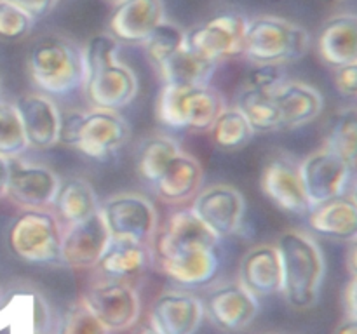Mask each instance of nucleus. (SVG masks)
<instances>
[{
    "label": "nucleus",
    "mask_w": 357,
    "mask_h": 334,
    "mask_svg": "<svg viewBox=\"0 0 357 334\" xmlns=\"http://www.w3.org/2000/svg\"><path fill=\"white\" fill-rule=\"evenodd\" d=\"M281 131H296L316 120L324 108L323 94L302 80L286 79L274 90Z\"/></svg>",
    "instance_id": "24"
},
{
    "label": "nucleus",
    "mask_w": 357,
    "mask_h": 334,
    "mask_svg": "<svg viewBox=\"0 0 357 334\" xmlns=\"http://www.w3.org/2000/svg\"><path fill=\"white\" fill-rule=\"evenodd\" d=\"M260 188L265 197L282 212L291 216H307L310 204L300 174V162L291 155H274L261 169Z\"/></svg>",
    "instance_id": "14"
},
{
    "label": "nucleus",
    "mask_w": 357,
    "mask_h": 334,
    "mask_svg": "<svg viewBox=\"0 0 357 334\" xmlns=\"http://www.w3.org/2000/svg\"><path fill=\"white\" fill-rule=\"evenodd\" d=\"M7 244L10 253L26 264H63V226L49 209H24L10 225Z\"/></svg>",
    "instance_id": "8"
},
{
    "label": "nucleus",
    "mask_w": 357,
    "mask_h": 334,
    "mask_svg": "<svg viewBox=\"0 0 357 334\" xmlns=\"http://www.w3.org/2000/svg\"><path fill=\"white\" fill-rule=\"evenodd\" d=\"M162 21H166L162 0H122L112 9L108 33L121 44L143 45Z\"/></svg>",
    "instance_id": "18"
},
{
    "label": "nucleus",
    "mask_w": 357,
    "mask_h": 334,
    "mask_svg": "<svg viewBox=\"0 0 357 334\" xmlns=\"http://www.w3.org/2000/svg\"><path fill=\"white\" fill-rule=\"evenodd\" d=\"M218 66L220 65H216V63H211L202 56L195 54L185 44L183 49L167 58L155 70L162 80V86L192 87L211 82Z\"/></svg>",
    "instance_id": "28"
},
{
    "label": "nucleus",
    "mask_w": 357,
    "mask_h": 334,
    "mask_svg": "<svg viewBox=\"0 0 357 334\" xmlns=\"http://www.w3.org/2000/svg\"><path fill=\"white\" fill-rule=\"evenodd\" d=\"M253 134L251 125L236 106H225V110L218 115L215 124L209 129L213 145L222 152H236V150L244 148L251 141Z\"/></svg>",
    "instance_id": "32"
},
{
    "label": "nucleus",
    "mask_w": 357,
    "mask_h": 334,
    "mask_svg": "<svg viewBox=\"0 0 357 334\" xmlns=\"http://www.w3.org/2000/svg\"><path fill=\"white\" fill-rule=\"evenodd\" d=\"M218 244L190 209H178L153 237L152 261L178 285L202 287L220 268Z\"/></svg>",
    "instance_id": "1"
},
{
    "label": "nucleus",
    "mask_w": 357,
    "mask_h": 334,
    "mask_svg": "<svg viewBox=\"0 0 357 334\" xmlns=\"http://www.w3.org/2000/svg\"><path fill=\"white\" fill-rule=\"evenodd\" d=\"M236 108L244 115L253 132L281 131V117L274 90H264L244 84L236 96Z\"/></svg>",
    "instance_id": "29"
},
{
    "label": "nucleus",
    "mask_w": 357,
    "mask_h": 334,
    "mask_svg": "<svg viewBox=\"0 0 357 334\" xmlns=\"http://www.w3.org/2000/svg\"><path fill=\"white\" fill-rule=\"evenodd\" d=\"M3 2L24 10L33 19H40V17H45L52 13L58 0H3Z\"/></svg>",
    "instance_id": "38"
},
{
    "label": "nucleus",
    "mask_w": 357,
    "mask_h": 334,
    "mask_svg": "<svg viewBox=\"0 0 357 334\" xmlns=\"http://www.w3.org/2000/svg\"><path fill=\"white\" fill-rule=\"evenodd\" d=\"M237 282L255 298L281 294L282 267L274 244H257L243 254L237 270Z\"/></svg>",
    "instance_id": "22"
},
{
    "label": "nucleus",
    "mask_w": 357,
    "mask_h": 334,
    "mask_svg": "<svg viewBox=\"0 0 357 334\" xmlns=\"http://www.w3.org/2000/svg\"><path fill=\"white\" fill-rule=\"evenodd\" d=\"M54 334H110V331L79 299L65 310Z\"/></svg>",
    "instance_id": "35"
},
{
    "label": "nucleus",
    "mask_w": 357,
    "mask_h": 334,
    "mask_svg": "<svg viewBox=\"0 0 357 334\" xmlns=\"http://www.w3.org/2000/svg\"><path fill=\"white\" fill-rule=\"evenodd\" d=\"M300 174L310 207L345 193L352 170L340 157L321 146L300 162Z\"/></svg>",
    "instance_id": "15"
},
{
    "label": "nucleus",
    "mask_w": 357,
    "mask_h": 334,
    "mask_svg": "<svg viewBox=\"0 0 357 334\" xmlns=\"http://www.w3.org/2000/svg\"><path fill=\"white\" fill-rule=\"evenodd\" d=\"M344 312L345 317H351V319H357V278L351 277V280L347 282L344 289Z\"/></svg>",
    "instance_id": "39"
},
{
    "label": "nucleus",
    "mask_w": 357,
    "mask_h": 334,
    "mask_svg": "<svg viewBox=\"0 0 357 334\" xmlns=\"http://www.w3.org/2000/svg\"><path fill=\"white\" fill-rule=\"evenodd\" d=\"M26 148V139L16 106L0 100V155L16 159Z\"/></svg>",
    "instance_id": "34"
},
{
    "label": "nucleus",
    "mask_w": 357,
    "mask_h": 334,
    "mask_svg": "<svg viewBox=\"0 0 357 334\" xmlns=\"http://www.w3.org/2000/svg\"><path fill=\"white\" fill-rule=\"evenodd\" d=\"M190 211L218 240L239 232L246 212V200L237 188L216 183L202 188L192 200Z\"/></svg>",
    "instance_id": "13"
},
{
    "label": "nucleus",
    "mask_w": 357,
    "mask_h": 334,
    "mask_svg": "<svg viewBox=\"0 0 357 334\" xmlns=\"http://www.w3.org/2000/svg\"><path fill=\"white\" fill-rule=\"evenodd\" d=\"M248 19L239 13H220L187 31V47L208 61H222L241 56Z\"/></svg>",
    "instance_id": "11"
},
{
    "label": "nucleus",
    "mask_w": 357,
    "mask_h": 334,
    "mask_svg": "<svg viewBox=\"0 0 357 334\" xmlns=\"http://www.w3.org/2000/svg\"><path fill=\"white\" fill-rule=\"evenodd\" d=\"M80 301L110 333L131 329L142 313V299L136 287L117 278L101 277L93 282L82 292Z\"/></svg>",
    "instance_id": "9"
},
{
    "label": "nucleus",
    "mask_w": 357,
    "mask_h": 334,
    "mask_svg": "<svg viewBox=\"0 0 357 334\" xmlns=\"http://www.w3.org/2000/svg\"><path fill=\"white\" fill-rule=\"evenodd\" d=\"M284 80L286 75L281 66H257L250 72L246 84L264 90H275Z\"/></svg>",
    "instance_id": "37"
},
{
    "label": "nucleus",
    "mask_w": 357,
    "mask_h": 334,
    "mask_svg": "<svg viewBox=\"0 0 357 334\" xmlns=\"http://www.w3.org/2000/svg\"><path fill=\"white\" fill-rule=\"evenodd\" d=\"M202 320L201 298L185 289L162 291L150 306V326L159 334H195Z\"/></svg>",
    "instance_id": "17"
},
{
    "label": "nucleus",
    "mask_w": 357,
    "mask_h": 334,
    "mask_svg": "<svg viewBox=\"0 0 357 334\" xmlns=\"http://www.w3.org/2000/svg\"><path fill=\"white\" fill-rule=\"evenodd\" d=\"M345 263H347V270L349 273H351V277L357 278V239L352 240L351 246H349Z\"/></svg>",
    "instance_id": "41"
},
{
    "label": "nucleus",
    "mask_w": 357,
    "mask_h": 334,
    "mask_svg": "<svg viewBox=\"0 0 357 334\" xmlns=\"http://www.w3.org/2000/svg\"><path fill=\"white\" fill-rule=\"evenodd\" d=\"M328 2H345V0H328Z\"/></svg>",
    "instance_id": "47"
},
{
    "label": "nucleus",
    "mask_w": 357,
    "mask_h": 334,
    "mask_svg": "<svg viewBox=\"0 0 357 334\" xmlns=\"http://www.w3.org/2000/svg\"><path fill=\"white\" fill-rule=\"evenodd\" d=\"M316 54L333 72L357 63L356 13H337L321 24L316 37Z\"/></svg>",
    "instance_id": "21"
},
{
    "label": "nucleus",
    "mask_w": 357,
    "mask_h": 334,
    "mask_svg": "<svg viewBox=\"0 0 357 334\" xmlns=\"http://www.w3.org/2000/svg\"><path fill=\"white\" fill-rule=\"evenodd\" d=\"M138 334H159V333H157L152 326H146V327H143V329H139Z\"/></svg>",
    "instance_id": "43"
},
{
    "label": "nucleus",
    "mask_w": 357,
    "mask_h": 334,
    "mask_svg": "<svg viewBox=\"0 0 357 334\" xmlns=\"http://www.w3.org/2000/svg\"><path fill=\"white\" fill-rule=\"evenodd\" d=\"M309 226L316 235L340 242L357 239V204L351 195H338L310 207Z\"/></svg>",
    "instance_id": "25"
},
{
    "label": "nucleus",
    "mask_w": 357,
    "mask_h": 334,
    "mask_svg": "<svg viewBox=\"0 0 357 334\" xmlns=\"http://www.w3.org/2000/svg\"><path fill=\"white\" fill-rule=\"evenodd\" d=\"M181 152V146L173 138L164 134H153L143 139L136 148L135 166L138 176L150 188L157 183L167 164Z\"/></svg>",
    "instance_id": "31"
},
{
    "label": "nucleus",
    "mask_w": 357,
    "mask_h": 334,
    "mask_svg": "<svg viewBox=\"0 0 357 334\" xmlns=\"http://www.w3.org/2000/svg\"><path fill=\"white\" fill-rule=\"evenodd\" d=\"M10 174V159L0 155V200L7 197V184H9Z\"/></svg>",
    "instance_id": "40"
},
{
    "label": "nucleus",
    "mask_w": 357,
    "mask_h": 334,
    "mask_svg": "<svg viewBox=\"0 0 357 334\" xmlns=\"http://www.w3.org/2000/svg\"><path fill=\"white\" fill-rule=\"evenodd\" d=\"M225 110L223 96L211 86H162L155 103V117L164 127L174 131L209 132Z\"/></svg>",
    "instance_id": "7"
},
{
    "label": "nucleus",
    "mask_w": 357,
    "mask_h": 334,
    "mask_svg": "<svg viewBox=\"0 0 357 334\" xmlns=\"http://www.w3.org/2000/svg\"><path fill=\"white\" fill-rule=\"evenodd\" d=\"M26 72L37 93L49 97L68 96L84 86L82 47L65 35H42L28 51Z\"/></svg>",
    "instance_id": "4"
},
{
    "label": "nucleus",
    "mask_w": 357,
    "mask_h": 334,
    "mask_svg": "<svg viewBox=\"0 0 357 334\" xmlns=\"http://www.w3.org/2000/svg\"><path fill=\"white\" fill-rule=\"evenodd\" d=\"M275 247L282 267V291L293 310H309L317 303L326 273L323 250L312 235L302 230H286Z\"/></svg>",
    "instance_id": "3"
},
{
    "label": "nucleus",
    "mask_w": 357,
    "mask_h": 334,
    "mask_svg": "<svg viewBox=\"0 0 357 334\" xmlns=\"http://www.w3.org/2000/svg\"><path fill=\"white\" fill-rule=\"evenodd\" d=\"M204 169L201 162L192 153L181 150L164 169L152 190L164 204L181 205L194 200L195 195L202 190Z\"/></svg>",
    "instance_id": "23"
},
{
    "label": "nucleus",
    "mask_w": 357,
    "mask_h": 334,
    "mask_svg": "<svg viewBox=\"0 0 357 334\" xmlns=\"http://www.w3.org/2000/svg\"><path fill=\"white\" fill-rule=\"evenodd\" d=\"M121 42L96 33L84 44V96L91 108L121 111L138 94V77L119 59Z\"/></svg>",
    "instance_id": "2"
},
{
    "label": "nucleus",
    "mask_w": 357,
    "mask_h": 334,
    "mask_svg": "<svg viewBox=\"0 0 357 334\" xmlns=\"http://www.w3.org/2000/svg\"><path fill=\"white\" fill-rule=\"evenodd\" d=\"M100 214L112 239H126L152 247L157 233L155 205L145 195L122 191L100 204Z\"/></svg>",
    "instance_id": "10"
},
{
    "label": "nucleus",
    "mask_w": 357,
    "mask_h": 334,
    "mask_svg": "<svg viewBox=\"0 0 357 334\" xmlns=\"http://www.w3.org/2000/svg\"><path fill=\"white\" fill-rule=\"evenodd\" d=\"M152 261V247L126 239H110L96 264L101 277L129 280L142 273Z\"/></svg>",
    "instance_id": "27"
},
{
    "label": "nucleus",
    "mask_w": 357,
    "mask_h": 334,
    "mask_svg": "<svg viewBox=\"0 0 357 334\" xmlns=\"http://www.w3.org/2000/svg\"><path fill=\"white\" fill-rule=\"evenodd\" d=\"M2 301H3V291L2 287H0V305H2Z\"/></svg>",
    "instance_id": "46"
},
{
    "label": "nucleus",
    "mask_w": 357,
    "mask_h": 334,
    "mask_svg": "<svg viewBox=\"0 0 357 334\" xmlns=\"http://www.w3.org/2000/svg\"><path fill=\"white\" fill-rule=\"evenodd\" d=\"M51 209L59 225L66 228L96 214L100 211V202L89 181L72 176L61 180Z\"/></svg>",
    "instance_id": "26"
},
{
    "label": "nucleus",
    "mask_w": 357,
    "mask_h": 334,
    "mask_svg": "<svg viewBox=\"0 0 357 334\" xmlns=\"http://www.w3.org/2000/svg\"><path fill=\"white\" fill-rule=\"evenodd\" d=\"M333 334H357V319L345 317V319L335 327Z\"/></svg>",
    "instance_id": "42"
},
{
    "label": "nucleus",
    "mask_w": 357,
    "mask_h": 334,
    "mask_svg": "<svg viewBox=\"0 0 357 334\" xmlns=\"http://www.w3.org/2000/svg\"><path fill=\"white\" fill-rule=\"evenodd\" d=\"M131 139V125L119 111L91 108L61 115L59 143L77 150L80 155L107 162Z\"/></svg>",
    "instance_id": "5"
},
{
    "label": "nucleus",
    "mask_w": 357,
    "mask_h": 334,
    "mask_svg": "<svg viewBox=\"0 0 357 334\" xmlns=\"http://www.w3.org/2000/svg\"><path fill=\"white\" fill-rule=\"evenodd\" d=\"M201 303L206 319L223 333L248 329L260 312V299L248 292L237 280L211 285Z\"/></svg>",
    "instance_id": "12"
},
{
    "label": "nucleus",
    "mask_w": 357,
    "mask_h": 334,
    "mask_svg": "<svg viewBox=\"0 0 357 334\" xmlns=\"http://www.w3.org/2000/svg\"><path fill=\"white\" fill-rule=\"evenodd\" d=\"M110 239L100 211L86 221L66 226L63 228V264L73 270L96 268Z\"/></svg>",
    "instance_id": "20"
},
{
    "label": "nucleus",
    "mask_w": 357,
    "mask_h": 334,
    "mask_svg": "<svg viewBox=\"0 0 357 334\" xmlns=\"http://www.w3.org/2000/svg\"><path fill=\"white\" fill-rule=\"evenodd\" d=\"M108 3H112V6H115V3H119V2H122V0H107Z\"/></svg>",
    "instance_id": "45"
},
{
    "label": "nucleus",
    "mask_w": 357,
    "mask_h": 334,
    "mask_svg": "<svg viewBox=\"0 0 357 334\" xmlns=\"http://www.w3.org/2000/svg\"><path fill=\"white\" fill-rule=\"evenodd\" d=\"M352 197V200L356 202L357 204V177L354 180V183H352V190H351V193H349Z\"/></svg>",
    "instance_id": "44"
},
{
    "label": "nucleus",
    "mask_w": 357,
    "mask_h": 334,
    "mask_svg": "<svg viewBox=\"0 0 357 334\" xmlns=\"http://www.w3.org/2000/svg\"><path fill=\"white\" fill-rule=\"evenodd\" d=\"M185 40H187V31L181 26H178V24L166 19L153 30L149 40L143 44V47H145L150 63L157 68L167 58H171L180 49H183Z\"/></svg>",
    "instance_id": "33"
},
{
    "label": "nucleus",
    "mask_w": 357,
    "mask_h": 334,
    "mask_svg": "<svg viewBox=\"0 0 357 334\" xmlns=\"http://www.w3.org/2000/svg\"><path fill=\"white\" fill-rule=\"evenodd\" d=\"M14 106L23 125L26 146L47 150L59 143L61 113L52 97L42 93H28L17 97Z\"/></svg>",
    "instance_id": "19"
},
{
    "label": "nucleus",
    "mask_w": 357,
    "mask_h": 334,
    "mask_svg": "<svg viewBox=\"0 0 357 334\" xmlns=\"http://www.w3.org/2000/svg\"><path fill=\"white\" fill-rule=\"evenodd\" d=\"M340 157L351 170H357V106H342L328 118L324 127V145Z\"/></svg>",
    "instance_id": "30"
},
{
    "label": "nucleus",
    "mask_w": 357,
    "mask_h": 334,
    "mask_svg": "<svg viewBox=\"0 0 357 334\" xmlns=\"http://www.w3.org/2000/svg\"><path fill=\"white\" fill-rule=\"evenodd\" d=\"M35 19L24 10L0 0V40L20 42L30 35Z\"/></svg>",
    "instance_id": "36"
},
{
    "label": "nucleus",
    "mask_w": 357,
    "mask_h": 334,
    "mask_svg": "<svg viewBox=\"0 0 357 334\" xmlns=\"http://www.w3.org/2000/svg\"><path fill=\"white\" fill-rule=\"evenodd\" d=\"M61 177L42 164L10 159L7 198L21 209H49L58 193Z\"/></svg>",
    "instance_id": "16"
},
{
    "label": "nucleus",
    "mask_w": 357,
    "mask_h": 334,
    "mask_svg": "<svg viewBox=\"0 0 357 334\" xmlns=\"http://www.w3.org/2000/svg\"><path fill=\"white\" fill-rule=\"evenodd\" d=\"M309 47L310 35L302 24L264 14L248 19L241 56L255 66H284L300 61Z\"/></svg>",
    "instance_id": "6"
}]
</instances>
